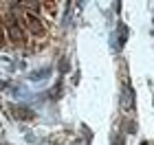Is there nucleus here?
<instances>
[{"mask_svg": "<svg viewBox=\"0 0 154 145\" xmlns=\"http://www.w3.org/2000/svg\"><path fill=\"white\" fill-rule=\"evenodd\" d=\"M13 112L20 114V119H33V116H35V112H33V110L24 108V106H16V108H13Z\"/></svg>", "mask_w": 154, "mask_h": 145, "instance_id": "nucleus-3", "label": "nucleus"}, {"mask_svg": "<svg viewBox=\"0 0 154 145\" xmlns=\"http://www.w3.org/2000/svg\"><path fill=\"white\" fill-rule=\"evenodd\" d=\"M5 33H7V38H9L16 46H24L26 44V33L22 31V26L18 24V20L11 22V20L7 18L5 20Z\"/></svg>", "mask_w": 154, "mask_h": 145, "instance_id": "nucleus-1", "label": "nucleus"}, {"mask_svg": "<svg viewBox=\"0 0 154 145\" xmlns=\"http://www.w3.org/2000/svg\"><path fill=\"white\" fill-rule=\"evenodd\" d=\"M24 22H26V29H29V33H33L35 38H44L46 35V26L42 24V20L38 16H33L31 11L24 13Z\"/></svg>", "mask_w": 154, "mask_h": 145, "instance_id": "nucleus-2", "label": "nucleus"}]
</instances>
